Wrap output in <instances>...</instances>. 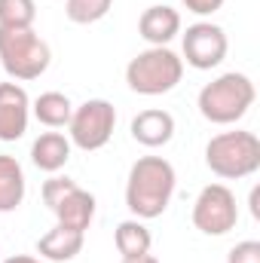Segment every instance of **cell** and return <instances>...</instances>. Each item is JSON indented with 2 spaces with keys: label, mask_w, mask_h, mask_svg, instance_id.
<instances>
[{
  "label": "cell",
  "mask_w": 260,
  "mask_h": 263,
  "mask_svg": "<svg viewBox=\"0 0 260 263\" xmlns=\"http://www.w3.org/2000/svg\"><path fill=\"white\" fill-rule=\"evenodd\" d=\"M120 263H159L153 254H141V257H123Z\"/></svg>",
  "instance_id": "d4e9b609"
},
{
  "label": "cell",
  "mask_w": 260,
  "mask_h": 263,
  "mask_svg": "<svg viewBox=\"0 0 260 263\" xmlns=\"http://www.w3.org/2000/svg\"><path fill=\"white\" fill-rule=\"evenodd\" d=\"M34 0H0V28H34Z\"/></svg>",
  "instance_id": "ac0fdd59"
},
{
  "label": "cell",
  "mask_w": 260,
  "mask_h": 263,
  "mask_svg": "<svg viewBox=\"0 0 260 263\" xmlns=\"http://www.w3.org/2000/svg\"><path fill=\"white\" fill-rule=\"evenodd\" d=\"M181 3L187 6V12H196V15H214L224 6V0H181Z\"/></svg>",
  "instance_id": "7402d4cb"
},
{
  "label": "cell",
  "mask_w": 260,
  "mask_h": 263,
  "mask_svg": "<svg viewBox=\"0 0 260 263\" xmlns=\"http://www.w3.org/2000/svg\"><path fill=\"white\" fill-rule=\"evenodd\" d=\"M80 184L77 181H70V178H62V175H52L49 181H43V190H40V196H43V205L52 211L62 199L67 196V193H73Z\"/></svg>",
  "instance_id": "ffe728a7"
},
{
  "label": "cell",
  "mask_w": 260,
  "mask_h": 263,
  "mask_svg": "<svg viewBox=\"0 0 260 263\" xmlns=\"http://www.w3.org/2000/svg\"><path fill=\"white\" fill-rule=\"evenodd\" d=\"M114 0H67L65 3V15L73 25H95L110 12Z\"/></svg>",
  "instance_id": "d6986e66"
},
{
  "label": "cell",
  "mask_w": 260,
  "mask_h": 263,
  "mask_svg": "<svg viewBox=\"0 0 260 263\" xmlns=\"http://www.w3.org/2000/svg\"><path fill=\"white\" fill-rule=\"evenodd\" d=\"M31 98L18 83H0V141H18L28 132Z\"/></svg>",
  "instance_id": "9c48e42d"
},
{
  "label": "cell",
  "mask_w": 260,
  "mask_h": 263,
  "mask_svg": "<svg viewBox=\"0 0 260 263\" xmlns=\"http://www.w3.org/2000/svg\"><path fill=\"white\" fill-rule=\"evenodd\" d=\"M3 263H46V260H37L31 254H12V257H6Z\"/></svg>",
  "instance_id": "603a6c76"
},
{
  "label": "cell",
  "mask_w": 260,
  "mask_h": 263,
  "mask_svg": "<svg viewBox=\"0 0 260 263\" xmlns=\"http://www.w3.org/2000/svg\"><path fill=\"white\" fill-rule=\"evenodd\" d=\"M70 138H65L62 132H43L34 144H31V162L46 172V175H55L62 172L70 159Z\"/></svg>",
  "instance_id": "4fadbf2b"
},
{
  "label": "cell",
  "mask_w": 260,
  "mask_h": 263,
  "mask_svg": "<svg viewBox=\"0 0 260 263\" xmlns=\"http://www.w3.org/2000/svg\"><path fill=\"white\" fill-rule=\"evenodd\" d=\"M175 165L162 156H141L129 168L126 181V205L138 220H153L159 217L175 196Z\"/></svg>",
  "instance_id": "6da1fadb"
},
{
  "label": "cell",
  "mask_w": 260,
  "mask_h": 263,
  "mask_svg": "<svg viewBox=\"0 0 260 263\" xmlns=\"http://www.w3.org/2000/svg\"><path fill=\"white\" fill-rule=\"evenodd\" d=\"M251 214H254V217H260V187H254V190H251Z\"/></svg>",
  "instance_id": "cb8c5ba5"
},
{
  "label": "cell",
  "mask_w": 260,
  "mask_h": 263,
  "mask_svg": "<svg viewBox=\"0 0 260 263\" xmlns=\"http://www.w3.org/2000/svg\"><path fill=\"white\" fill-rule=\"evenodd\" d=\"M138 34L150 43V46H169L178 34H181V12L159 3V6H147L138 18Z\"/></svg>",
  "instance_id": "30bf717a"
},
{
  "label": "cell",
  "mask_w": 260,
  "mask_h": 263,
  "mask_svg": "<svg viewBox=\"0 0 260 263\" xmlns=\"http://www.w3.org/2000/svg\"><path fill=\"white\" fill-rule=\"evenodd\" d=\"M49 62L52 49L34 28H0V65L12 80H37Z\"/></svg>",
  "instance_id": "277c9868"
},
{
  "label": "cell",
  "mask_w": 260,
  "mask_h": 263,
  "mask_svg": "<svg viewBox=\"0 0 260 263\" xmlns=\"http://www.w3.org/2000/svg\"><path fill=\"white\" fill-rule=\"evenodd\" d=\"M117 126V110L104 98H89L80 107H73L70 123H67V138L80 150H101Z\"/></svg>",
  "instance_id": "8992f818"
},
{
  "label": "cell",
  "mask_w": 260,
  "mask_h": 263,
  "mask_svg": "<svg viewBox=\"0 0 260 263\" xmlns=\"http://www.w3.org/2000/svg\"><path fill=\"white\" fill-rule=\"evenodd\" d=\"M52 214L59 217L62 227H70V230L86 233L89 223H92V217H95V196H92L89 190L77 187L73 193H67V196L52 208Z\"/></svg>",
  "instance_id": "9a60e30c"
},
{
  "label": "cell",
  "mask_w": 260,
  "mask_h": 263,
  "mask_svg": "<svg viewBox=\"0 0 260 263\" xmlns=\"http://www.w3.org/2000/svg\"><path fill=\"white\" fill-rule=\"evenodd\" d=\"M227 263H260V242H254V239L239 242V245L230 251Z\"/></svg>",
  "instance_id": "44dd1931"
},
{
  "label": "cell",
  "mask_w": 260,
  "mask_h": 263,
  "mask_svg": "<svg viewBox=\"0 0 260 263\" xmlns=\"http://www.w3.org/2000/svg\"><path fill=\"white\" fill-rule=\"evenodd\" d=\"M31 110H34L37 123H43L46 129H65L67 123H70L73 104H70V98H67L65 92H43V95L34 98Z\"/></svg>",
  "instance_id": "2e32d148"
},
{
  "label": "cell",
  "mask_w": 260,
  "mask_h": 263,
  "mask_svg": "<svg viewBox=\"0 0 260 263\" xmlns=\"http://www.w3.org/2000/svg\"><path fill=\"white\" fill-rule=\"evenodd\" d=\"M205 165L224 181H239L254 175L260 168V138L245 129L214 135L205 144Z\"/></svg>",
  "instance_id": "3957f363"
},
{
  "label": "cell",
  "mask_w": 260,
  "mask_h": 263,
  "mask_svg": "<svg viewBox=\"0 0 260 263\" xmlns=\"http://www.w3.org/2000/svg\"><path fill=\"white\" fill-rule=\"evenodd\" d=\"M114 245L123 257H141V254H150V245H153V236L150 230L144 227V220L132 217V220H123L114 233Z\"/></svg>",
  "instance_id": "e0dca14e"
},
{
  "label": "cell",
  "mask_w": 260,
  "mask_h": 263,
  "mask_svg": "<svg viewBox=\"0 0 260 263\" xmlns=\"http://www.w3.org/2000/svg\"><path fill=\"white\" fill-rule=\"evenodd\" d=\"M28 193V181H25V168L15 156L0 153V214L15 211Z\"/></svg>",
  "instance_id": "5bb4252c"
},
{
  "label": "cell",
  "mask_w": 260,
  "mask_h": 263,
  "mask_svg": "<svg viewBox=\"0 0 260 263\" xmlns=\"http://www.w3.org/2000/svg\"><path fill=\"white\" fill-rule=\"evenodd\" d=\"M132 138L144 147H165L172 138H175V117L169 110H159V107H150V110H141L135 120H132Z\"/></svg>",
  "instance_id": "8fae6325"
},
{
  "label": "cell",
  "mask_w": 260,
  "mask_h": 263,
  "mask_svg": "<svg viewBox=\"0 0 260 263\" xmlns=\"http://www.w3.org/2000/svg\"><path fill=\"white\" fill-rule=\"evenodd\" d=\"M227 49H230V43H227V34L220 25L196 22L184 31V40H181L184 59L181 62H187L196 70H211L227 59Z\"/></svg>",
  "instance_id": "ba28073f"
},
{
  "label": "cell",
  "mask_w": 260,
  "mask_h": 263,
  "mask_svg": "<svg viewBox=\"0 0 260 263\" xmlns=\"http://www.w3.org/2000/svg\"><path fill=\"white\" fill-rule=\"evenodd\" d=\"M254 98H257V92H254L251 77L230 70V73H220L217 80L205 83L196 104H199V114L208 123L230 126V123H239L251 110Z\"/></svg>",
  "instance_id": "7a4b0ae2"
},
{
  "label": "cell",
  "mask_w": 260,
  "mask_h": 263,
  "mask_svg": "<svg viewBox=\"0 0 260 263\" xmlns=\"http://www.w3.org/2000/svg\"><path fill=\"white\" fill-rule=\"evenodd\" d=\"M239 223V205L230 187L208 184L193 202V227L205 236H227Z\"/></svg>",
  "instance_id": "52a82bcc"
},
{
  "label": "cell",
  "mask_w": 260,
  "mask_h": 263,
  "mask_svg": "<svg viewBox=\"0 0 260 263\" xmlns=\"http://www.w3.org/2000/svg\"><path fill=\"white\" fill-rule=\"evenodd\" d=\"M83 242H86V233L55 223L46 236H40V242H37V254H40V260L67 263V260H73V257L83 251Z\"/></svg>",
  "instance_id": "7c38bea8"
},
{
  "label": "cell",
  "mask_w": 260,
  "mask_h": 263,
  "mask_svg": "<svg viewBox=\"0 0 260 263\" xmlns=\"http://www.w3.org/2000/svg\"><path fill=\"white\" fill-rule=\"evenodd\" d=\"M181 77H184V62L169 46H150L126 65L129 89L138 95H147V98L172 92L181 83Z\"/></svg>",
  "instance_id": "5b68a950"
}]
</instances>
